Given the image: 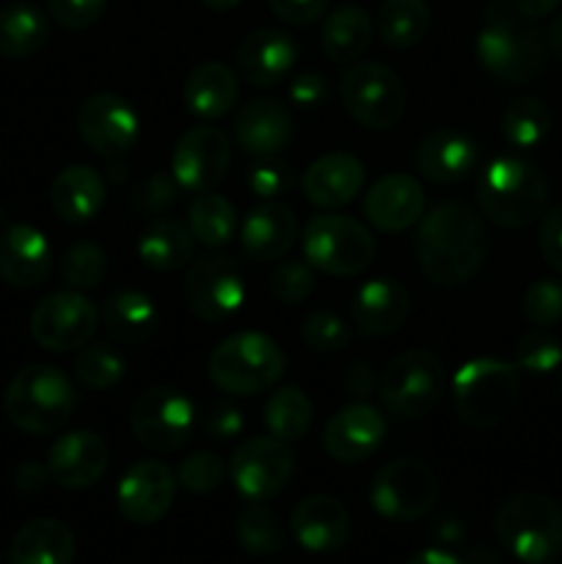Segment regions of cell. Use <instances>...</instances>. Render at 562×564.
Listing matches in <instances>:
<instances>
[{"instance_id": "obj_1", "label": "cell", "mask_w": 562, "mask_h": 564, "mask_svg": "<svg viewBox=\"0 0 562 564\" xmlns=\"http://www.w3.org/2000/svg\"><path fill=\"white\" fill-rule=\"evenodd\" d=\"M413 248L424 279L441 286L466 284L483 268L488 253V231L472 207L461 202H444L422 215Z\"/></svg>"}, {"instance_id": "obj_2", "label": "cell", "mask_w": 562, "mask_h": 564, "mask_svg": "<svg viewBox=\"0 0 562 564\" xmlns=\"http://www.w3.org/2000/svg\"><path fill=\"white\" fill-rule=\"evenodd\" d=\"M474 50L483 69L505 86H521L538 77L549 53L545 36L534 22L501 0H494L485 9Z\"/></svg>"}, {"instance_id": "obj_3", "label": "cell", "mask_w": 562, "mask_h": 564, "mask_svg": "<svg viewBox=\"0 0 562 564\" xmlns=\"http://www.w3.org/2000/svg\"><path fill=\"white\" fill-rule=\"evenodd\" d=\"M477 202L485 218L501 229H527L549 207V180L529 160L505 154L479 174Z\"/></svg>"}, {"instance_id": "obj_4", "label": "cell", "mask_w": 562, "mask_h": 564, "mask_svg": "<svg viewBox=\"0 0 562 564\" xmlns=\"http://www.w3.org/2000/svg\"><path fill=\"white\" fill-rule=\"evenodd\" d=\"M77 394L72 380L50 364H31L11 378L3 408L17 430L31 435L58 433L72 419Z\"/></svg>"}, {"instance_id": "obj_5", "label": "cell", "mask_w": 562, "mask_h": 564, "mask_svg": "<svg viewBox=\"0 0 562 564\" xmlns=\"http://www.w3.org/2000/svg\"><path fill=\"white\" fill-rule=\"evenodd\" d=\"M287 372V356L270 336L257 330L231 334L209 352L207 375L220 391L253 397L273 389Z\"/></svg>"}, {"instance_id": "obj_6", "label": "cell", "mask_w": 562, "mask_h": 564, "mask_svg": "<svg viewBox=\"0 0 562 564\" xmlns=\"http://www.w3.org/2000/svg\"><path fill=\"white\" fill-rule=\"evenodd\" d=\"M494 532L507 554L545 564L562 554V507L540 494H516L496 510Z\"/></svg>"}, {"instance_id": "obj_7", "label": "cell", "mask_w": 562, "mask_h": 564, "mask_svg": "<svg viewBox=\"0 0 562 564\" xmlns=\"http://www.w3.org/2000/svg\"><path fill=\"white\" fill-rule=\"evenodd\" d=\"M521 394L516 364L499 358H472L452 380L455 413L474 430H494L505 422Z\"/></svg>"}, {"instance_id": "obj_8", "label": "cell", "mask_w": 562, "mask_h": 564, "mask_svg": "<svg viewBox=\"0 0 562 564\" xmlns=\"http://www.w3.org/2000/svg\"><path fill=\"white\" fill-rule=\"evenodd\" d=\"M303 259L325 275H358L372 264L375 237L350 215H314L303 229Z\"/></svg>"}, {"instance_id": "obj_9", "label": "cell", "mask_w": 562, "mask_h": 564, "mask_svg": "<svg viewBox=\"0 0 562 564\" xmlns=\"http://www.w3.org/2000/svg\"><path fill=\"white\" fill-rule=\"evenodd\" d=\"M339 97L345 113L367 130L383 132L400 124L408 94L395 69L375 61H358L339 77Z\"/></svg>"}, {"instance_id": "obj_10", "label": "cell", "mask_w": 562, "mask_h": 564, "mask_svg": "<svg viewBox=\"0 0 562 564\" xmlns=\"http://www.w3.org/2000/svg\"><path fill=\"white\" fill-rule=\"evenodd\" d=\"M439 499V477L428 463L417 457H400L375 471L369 485V501L380 518L395 523H411L428 516Z\"/></svg>"}, {"instance_id": "obj_11", "label": "cell", "mask_w": 562, "mask_h": 564, "mask_svg": "<svg viewBox=\"0 0 562 564\" xmlns=\"http://www.w3.org/2000/svg\"><path fill=\"white\" fill-rule=\"evenodd\" d=\"M444 364L430 350H408L386 367L380 400L395 416H428L444 397Z\"/></svg>"}, {"instance_id": "obj_12", "label": "cell", "mask_w": 562, "mask_h": 564, "mask_svg": "<svg viewBox=\"0 0 562 564\" xmlns=\"http://www.w3.org/2000/svg\"><path fill=\"white\" fill-rule=\"evenodd\" d=\"M292 471H295V455L290 444L273 435L246 438L229 460L231 485L251 505L275 499L290 485Z\"/></svg>"}, {"instance_id": "obj_13", "label": "cell", "mask_w": 562, "mask_h": 564, "mask_svg": "<svg viewBox=\"0 0 562 564\" xmlns=\"http://www.w3.org/2000/svg\"><path fill=\"white\" fill-rule=\"evenodd\" d=\"M193 402L174 386H152L141 391L132 402L130 427L132 435L147 449L174 452L191 438L193 430Z\"/></svg>"}, {"instance_id": "obj_14", "label": "cell", "mask_w": 562, "mask_h": 564, "mask_svg": "<svg viewBox=\"0 0 562 564\" xmlns=\"http://www.w3.org/2000/svg\"><path fill=\"white\" fill-rule=\"evenodd\" d=\"M185 303L204 323H226L246 301V281L237 262L226 253H207L191 262L185 275Z\"/></svg>"}, {"instance_id": "obj_15", "label": "cell", "mask_w": 562, "mask_h": 564, "mask_svg": "<svg viewBox=\"0 0 562 564\" xmlns=\"http://www.w3.org/2000/svg\"><path fill=\"white\" fill-rule=\"evenodd\" d=\"M97 319V306L83 292H53L31 312V336L47 352H72L91 339Z\"/></svg>"}, {"instance_id": "obj_16", "label": "cell", "mask_w": 562, "mask_h": 564, "mask_svg": "<svg viewBox=\"0 0 562 564\" xmlns=\"http://www.w3.org/2000/svg\"><path fill=\"white\" fill-rule=\"evenodd\" d=\"M77 132L94 154L114 163L136 149L141 119L119 94H94L77 108Z\"/></svg>"}, {"instance_id": "obj_17", "label": "cell", "mask_w": 562, "mask_h": 564, "mask_svg": "<svg viewBox=\"0 0 562 564\" xmlns=\"http://www.w3.org/2000/svg\"><path fill=\"white\" fill-rule=\"evenodd\" d=\"M231 163L229 138L213 124L191 127L180 135L171 152V176L180 191L207 193L224 182Z\"/></svg>"}, {"instance_id": "obj_18", "label": "cell", "mask_w": 562, "mask_h": 564, "mask_svg": "<svg viewBox=\"0 0 562 564\" xmlns=\"http://www.w3.org/2000/svg\"><path fill=\"white\" fill-rule=\"evenodd\" d=\"M176 499V474L160 460H138L116 488V505L130 523L152 527L163 521Z\"/></svg>"}, {"instance_id": "obj_19", "label": "cell", "mask_w": 562, "mask_h": 564, "mask_svg": "<svg viewBox=\"0 0 562 564\" xmlns=\"http://www.w3.org/2000/svg\"><path fill=\"white\" fill-rule=\"evenodd\" d=\"M386 438V419L367 402L339 408L325 422L323 446L336 463H361L380 449Z\"/></svg>"}, {"instance_id": "obj_20", "label": "cell", "mask_w": 562, "mask_h": 564, "mask_svg": "<svg viewBox=\"0 0 562 564\" xmlns=\"http://www.w3.org/2000/svg\"><path fill=\"white\" fill-rule=\"evenodd\" d=\"M108 444L94 430H72L55 438L47 452V471L61 488H91L108 471Z\"/></svg>"}, {"instance_id": "obj_21", "label": "cell", "mask_w": 562, "mask_h": 564, "mask_svg": "<svg viewBox=\"0 0 562 564\" xmlns=\"http://www.w3.org/2000/svg\"><path fill=\"white\" fill-rule=\"evenodd\" d=\"M424 187L417 176L411 174H386L364 196V215L369 224L386 235L408 231L419 224L424 215Z\"/></svg>"}, {"instance_id": "obj_22", "label": "cell", "mask_w": 562, "mask_h": 564, "mask_svg": "<svg viewBox=\"0 0 562 564\" xmlns=\"http://www.w3.org/2000/svg\"><path fill=\"white\" fill-rule=\"evenodd\" d=\"M413 163L424 180L435 182V185H455L477 169L479 143L468 132L441 127L419 141Z\"/></svg>"}, {"instance_id": "obj_23", "label": "cell", "mask_w": 562, "mask_h": 564, "mask_svg": "<svg viewBox=\"0 0 562 564\" xmlns=\"http://www.w3.org/2000/svg\"><path fill=\"white\" fill-rule=\"evenodd\" d=\"M290 532L301 549L312 554H331V551H339L350 538V516L339 499L314 494L292 507Z\"/></svg>"}, {"instance_id": "obj_24", "label": "cell", "mask_w": 562, "mask_h": 564, "mask_svg": "<svg viewBox=\"0 0 562 564\" xmlns=\"http://www.w3.org/2000/svg\"><path fill=\"white\" fill-rule=\"evenodd\" d=\"M53 270V248L47 237L28 224L0 231V279L17 290L44 284Z\"/></svg>"}, {"instance_id": "obj_25", "label": "cell", "mask_w": 562, "mask_h": 564, "mask_svg": "<svg viewBox=\"0 0 562 564\" xmlns=\"http://www.w3.org/2000/svg\"><path fill=\"white\" fill-rule=\"evenodd\" d=\"M367 182V169L350 152H328L314 160L303 174V196L320 209L347 207Z\"/></svg>"}, {"instance_id": "obj_26", "label": "cell", "mask_w": 562, "mask_h": 564, "mask_svg": "<svg viewBox=\"0 0 562 564\" xmlns=\"http://www.w3.org/2000/svg\"><path fill=\"white\" fill-rule=\"evenodd\" d=\"M298 61L295 39L279 28H259L237 47V72L246 83L270 88L284 80Z\"/></svg>"}, {"instance_id": "obj_27", "label": "cell", "mask_w": 562, "mask_h": 564, "mask_svg": "<svg viewBox=\"0 0 562 564\" xmlns=\"http://www.w3.org/2000/svg\"><path fill=\"white\" fill-rule=\"evenodd\" d=\"M295 237V213L281 202L257 204L240 226L242 251L253 262H275V259H281L292 248Z\"/></svg>"}, {"instance_id": "obj_28", "label": "cell", "mask_w": 562, "mask_h": 564, "mask_svg": "<svg viewBox=\"0 0 562 564\" xmlns=\"http://www.w3.org/2000/svg\"><path fill=\"white\" fill-rule=\"evenodd\" d=\"M290 110L281 102H275V99H251V102L237 110L235 141L246 154L270 158V154H279L290 143Z\"/></svg>"}, {"instance_id": "obj_29", "label": "cell", "mask_w": 562, "mask_h": 564, "mask_svg": "<svg viewBox=\"0 0 562 564\" xmlns=\"http://www.w3.org/2000/svg\"><path fill=\"white\" fill-rule=\"evenodd\" d=\"M411 312V295L395 279H372L361 284L350 306L353 325L364 336H389L400 328Z\"/></svg>"}, {"instance_id": "obj_30", "label": "cell", "mask_w": 562, "mask_h": 564, "mask_svg": "<svg viewBox=\"0 0 562 564\" xmlns=\"http://www.w3.org/2000/svg\"><path fill=\"white\" fill-rule=\"evenodd\" d=\"M50 207L64 224H88L105 207V180L91 165H69L50 185Z\"/></svg>"}, {"instance_id": "obj_31", "label": "cell", "mask_w": 562, "mask_h": 564, "mask_svg": "<svg viewBox=\"0 0 562 564\" xmlns=\"http://www.w3.org/2000/svg\"><path fill=\"white\" fill-rule=\"evenodd\" d=\"M237 97H240V86H237L235 69L220 61H204V64L193 66L185 88H182L185 108L204 121L229 113Z\"/></svg>"}, {"instance_id": "obj_32", "label": "cell", "mask_w": 562, "mask_h": 564, "mask_svg": "<svg viewBox=\"0 0 562 564\" xmlns=\"http://www.w3.org/2000/svg\"><path fill=\"white\" fill-rule=\"evenodd\" d=\"M158 308L149 295L138 290H119L105 301L102 325L116 345H147L158 330Z\"/></svg>"}, {"instance_id": "obj_33", "label": "cell", "mask_w": 562, "mask_h": 564, "mask_svg": "<svg viewBox=\"0 0 562 564\" xmlns=\"http://www.w3.org/2000/svg\"><path fill=\"white\" fill-rule=\"evenodd\" d=\"M9 560L11 564H72L75 534L55 518H36L14 534Z\"/></svg>"}, {"instance_id": "obj_34", "label": "cell", "mask_w": 562, "mask_h": 564, "mask_svg": "<svg viewBox=\"0 0 562 564\" xmlns=\"http://www.w3.org/2000/svg\"><path fill=\"white\" fill-rule=\"evenodd\" d=\"M372 17L367 9L356 3H345L339 9L328 11L320 31V44L328 61L334 64H353L361 58L372 44Z\"/></svg>"}, {"instance_id": "obj_35", "label": "cell", "mask_w": 562, "mask_h": 564, "mask_svg": "<svg viewBox=\"0 0 562 564\" xmlns=\"http://www.w3.org/2000/svg\"><path fill=\"white\" fill-rule=\"evenodd\" d=\"M138 257L147 268L158 270V273L187 268L193 259L191 229H185L174 218L152 220L138 240Z\"/></svg>"}, {"instance_id": "obj_36", "label": "cell", "mask_w": 562, "mask_h": 564, "mask_svg": "<svg viewBox=\"0 0 562 564\" xmlns=\"http://www.w3.org/2000/svg\"><path fill=\"white\" fill-rule=\"evenodd\" d=\"M50 42V20L36 6L14 3L0 9V55L22 61Z\"/></svg>"}, {"instance_id": "obj_37", "label": "cell", "mask_w": 562, "mask_h": 564, "mask_svg": "<svg viewBox=\"0 0 562 564\" xmlns=\"http://www.w3.org/2000/svg\"><path fill=\"white\" fill-rule=\"evenodd\" d=\"M187 229L202 246L224 248L237 235V209L220 193H196L187 209Z\"/></svg>"}, {"instance_id": "obj_38", "label": "cell", "mask_w": 562, "mask_h": 564, "mask_svg": "<svg viewBox=\"0 0 562 564\" xmlns=\"http://www.w3.org/2000/svg\"><path fill=\"white\" fill-rule=\"evenodd\" d=\"M430 9L424 0H383L378 9V33L386 47L411 50L428 36Z\"/></svg>"}, {"instance_id": "obj_39", "label": "cell", "mask_w": 562, "mask_h": 564, "mask_svg": "<svg viewBox=\"0 0 562 564\" xmlns=\"http://www.w3.org/2000/svg\"><path fill=\"white\" fill-rule=\"evenodd\" d=\"M312 402L298 386H279L264 402V427L273 438L295 444L312 427Z\"/></svg>"}, {"instance_id": "obj_40", "label": "cell", "mask_w": 562, "mask_h": 564, "mask_svg": "<svg viewBox=\"0 0 562 564\" xmlns=\"http://www.w3.org/2000/svg\"><path fill=\"white\" fill-rule=\"evenodd\" d=\"M551 132V110L538 97H516L501 110V135L512 149H538Z\"/></svg>"}, {"instance_id": "obj_41", "label": "cell", "mask_w": 562, "mask_h": 564, "mask_svg": "<svg viewBox=\"0 0 562 564\" xmlns=\"http://www.w3.org/2000/svg\"><path fill=\"white\" fill-rule=\"evenodd\" d=\"M237 543L251 556H270L284 549V532L273 512L264 505H251L235 521Z\"/></svg>"}, {"instance_id": "obj_42", "label": "cell", "mask_w": 562, "mask_h": 564, "mask_svg": "<svg viewBox=\"0 0 562 564\" xmlns=\"http://www.w3.org/2000/svg\"><path fill=\"white\" fill-rule=\"evenodd\" d=\"M75 378L91 391H108L121 383L127 375V361L114 345L80 347L75 358Z\"/></svg>"}, {"instance_id": "obj_43", "label": "cell", "mask_w": 562, "mask_h": 564, "mask_svg": "<svg viewBox=\"0 0 562 564\" xmlns=\"http://www.w3.org/2000/svg\"><path fill=\"white\" fill-rule=\"evenodd\" d=\"M108 273V253L97 242L77 240L72 242L61 259V275L72 290H94Z\"/></svg>"}, {"instance_id": "obj_44", "label": "cell", "mask_w": 562, "mask_h": 564, "mask_svg": "<svg viewBox=\"0 0 562 564\" xmlns=\"http://www.w3.org/2000/svg\"><path fill=\"white\" fill-rule=\"evenodd\" d=\"M516 369L529 375H549L562 367V345L545 330L523 334L516 345Z\"/></svg>"}, {"instance_id": "obj_45", "label": "cell", "mask_w": 562, "mask_h": 564, "mask_svg": "<svg viewBox=\"0 0 562 564\" xmlns=\"http://www.w3.org/2000/svg\"><path fill=\"white\" fill-rule=\"evenodd\" d=\"M226 479V466L218 455L213 452H193L176 468V485L187 490V494L207 496L220 488Z\"/></svg>"}, {"instance_id": "obj_46", "label": "cell", "mask_w": 562, "mask_h": 564, "mask_svg": "<svg viewBox=\"0 0 562 564\" xmlns=\"http://www.w3.org/2000/svg\"><path fill=\"white\" fill-rule=\"evenodd\" d=\"M314 292V268L301 259H287L270 273V295L284 306H298Z\"/></svg>"}, {"instance_id": "obj_47", "label": "cell", "mask_w": 562, "mask_h": 564, "mask_svg": "<svg viewBox=\"0 0 562 564\" xmlns=\"http://www.w3.org/2000/svg\"><path fill=\"white\" fill-rule=\"evenodd\" d=\"M292 185H295V171L287 160L275 158V154L259 158L248 165V187L262 202H273V198L284 196V193H290Z\"/></svg>"}, {"instance_id": "obj_48", "label": "cell", "mask_w": 562, "mask_h": 564, "mask_svg": "<svg viewBox=\"0 0 562 564\" xmlns=\"http://www.w3.org/2000/svg\"><path fill=\"white\" fill-rule=\"evenodd\" d=\"M301 339L312 352H339L350 341V330L334 312H312L303 319Z\"/></svg>"}, {"instance_id": "obj_49", "label": "cell", "mask_w": 562, "mask_h": 564, "mask_svg": "<svg viewBox=\"0 0 562 564\" xmlns=\"http://www.w3.org/2000/svg\"><path fill=\"white\" fill-rule=\"evenodd\" d=\"M523 317L540 328H551L562 319V281L540 279L523 292Z\"/></svg>"}, {"instance_id": "obj_50", "label": "cell", "mask_w": 562, "mask_h": 564, "mask_svg": "<svg viewBox=\"0 0 562 564\" xmlns=\"http://www.w3.org/2000/svg\"><path fill=\"white\" fill-rule=\"evenodd\" d=\"M50 17L66 31H86L108 9V0H47Z\"/></svg>"}, {"instance_id": "obj_51", "label": "cell", "mask_w": 562, "mask_h": 564, "mask_svg": "<svg viewBox=\"0 0 562 564\" xmlns=\"http://www.w3.org/2000/svg\"><path fill=\"white\" fill-rule=\"evenodd\" d=\"M538 246L543 259L549 262V268L562 275V204L560 207L545 209L543 218H540Z\"/></svg>"}, {"instance_id": "obj_52", "label": "cell", "mask_w": 562, "mask_h": 564, "mask_svg": "<svg viewBox=\"0 0 562 564\" xmlns=\"http://www.w3.org/2000/svg\"><path fill=\"white\" fill-rule=\"evenodd\" d=\"M287 97H290L292 105L303 110H312L317 105H323L328 99V80L317 72H303L287 88Z\"/></svg>"}, {"instance_id": "obj_53", "label": "cell", "mask_w": 562, "mask_h": 564, "mask_svg": "<svg viewBox=\"0 0 562 564\" xmlns=\"http://www.w3.org/2000/svg\"><path fill=\"white\" fill-rule=\"evenodd\" d=\"M268 3L275 17L298 28L314 25L320 17H325V9H328V0H268Z\"/></svg>"}, {"instance_id": "obj_54", "label": "cell", "mask_w": 562, "mask_h": 564, "mask_svg": "<svg viewBox=\"0 0 562 564\" xmlns=\"http://www.w3.org/2000/svg\"><path fill=\"white\" fill-rule=\"evenodd\" d=\"M176 187L180 185H176L174 176L158 171V174H152L147 182H143L141 193L136 196V204L141 209H152V213H158V209H165L171 202H174Z\"/></svg>"}, {"instance_id": "obj_55", "label": "cell", "mask_w": 562, "mask_h": 564, "mask_svg": "<svg viewBox=\"0 0 562 564\" xmlns=\"http://www.w3.org/2000/svg\"><path fill=\"white\" fill-rule=\"evenodd\" d=\"M242 433V411L235 405H215L207 419V435L215 441H229Z\"/></svg>"}, {"instance_id": "obj_56", "label": "cell", "mask_w": 562, "mask_h": 564, "mask_svg": "<svg viewBox=\"0 0 562 564\" xmlns=\"http://www.w3.org/2000/svg\"><path fill=\"white\" fill-rule=\"evenodd\" d=\"M345 391L356 402H364L375 391V372L367 361H356L345 375Z\"/></svg>"}, {"instance_id": "obj_57", "label": "cell", "mask_w": 562, "mask_h": 564, "mask_svg": "<svg viewBox=\"0 0 562 564\" xmlns=\"http://www.w3.org/2000/svg\"><path fill=\"white\" fill-rule=\"evenodd\" d=\"M50 479V471L47 468L36 466V463H28V466H22L20 471H17V485H20L25 494H36V490H42L44 485H47Z\"/></svg>"}, {"instance_id": "obj_58", "label": "cell", "mask_w": 562, "mask_h": 564, "mask_svg": "<svg viewBox=\"0 0 562 564\" xmlns=\"http://www.w3.org/2000/svg\"><path fill=\"white\" fill-rule=\"evenodd\" d=\"M518 14H523L527 20H543V17H551L562 6V0H512Z\"/></svg>"}, {"instance_id": "obj_59", "label": "cell", "mask_w": 562, "mask_h": 564, "mask_svg": "<svg viewBox=\"0 0 562 564\" xmlns=\"http://www.w3.org/2000/svg\"><path fill=\"white\" fill-rule=\"evenodd\" d=\"M406 564H466V562L457 560V556L450 554V551L428 549V551H419V554H413Z\"/></svg>"}, {"instance_id": "obj_60", "label": "cell", "mask_w": 562, "mask_h": 564, "mask_svg": "<svg viewBox=\"0 0 562 564\" xmlns=\"http://www.w3.org/2000/svg\"><path fill=\"white\" fill-rule=\"evenodd\" d=\"M545 47L556 55V61H562V14H556L551 20V25L545 28Z\"/></svg>"}, {"instance_id": "obj_61", "label": "cell", "mask_w": 562, "mask_h": 564, "mask_svg": "<svg viewBox=\"0 0 562 564\" xmlns=\"http://www.w3.org/2000/svg\"><path fill=\"white\" fill-rule=\"evenodd\" d=\"M240 3L242 0H202L204 9H209V11H231V9H237Z\"/></svg>"}]
</instances>
